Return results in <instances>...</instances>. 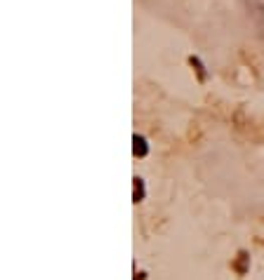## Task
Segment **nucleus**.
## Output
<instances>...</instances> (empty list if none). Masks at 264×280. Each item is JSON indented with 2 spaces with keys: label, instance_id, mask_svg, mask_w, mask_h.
Listing matches in <instances>:
<instances>
[{
  "label": "nucleus",
  "instance_id": "f03ea898",
  "mask_svg": "<svg viewBox=\"0 0 264 280\" xmlns=\"http://www.w3.org/2000/svg\"><path fill=\"white\" fill-rule=\"evenodd\" d=\"M132 200L135 202L144 200V181H142L140 177H135V193H132Z\"/></svg>",
  "mask_w": 264,
  "mask_h": 280
},
{
  "label": "nucleus",
  "instance_id": "f257e3e1",
  "mask_svg": "<svg viewBox=\"0 0 264 280\" xmlns=\"http://www.w3.org/2000/svg\"><path fill=\"white\" fill-rule=\"evenodd\" d=\"M132 144H135V146H132V153L137 158H144L149 153V144L142 134H135V137H132Z\"/></svg>",
  "mask_w": 264,
  "mask_h": 280
}]
</instances>
